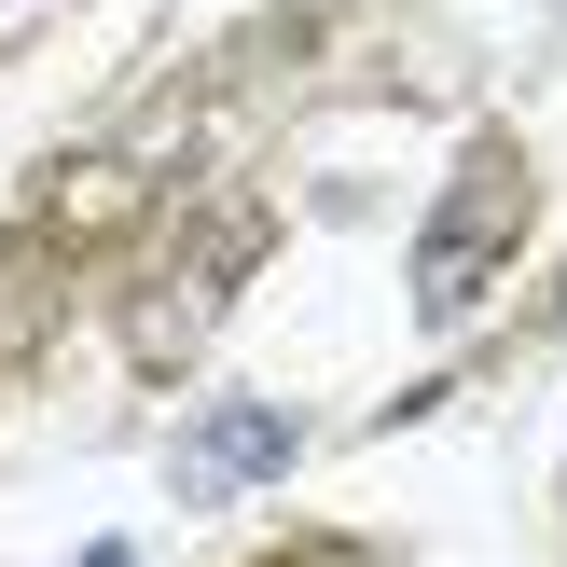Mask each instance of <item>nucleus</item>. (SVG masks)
Listing matches in <instances>:
<instances>
[{"mask_svg": "<svg viewBox=\"0 0 567 567\" xmlns=\"http://www.w3.org/2000/svg\"><path fill=\"white\" fill-rule=\"evenodd\" d=\"M249 264H264V208H208V221H181V249L125 291V360H138V374H194V347L221 332V305H236Z\"/></svg>", "mask_w": 567, "mask_h": 567, "instance_id": "1", "label": "nucleus"}, {"mask_svg": "<svg viewBox=\"0 0 567 567\" xmlns=\"http://www.w3.org/2000/svg\"><path fill=\"white\" fill-rule=\"evenodd\" d=\"M513 236H526V153L513 138H471L457 194H443L430 236H415V319H471V291L513 264Z\"/></svg>", "mask_w": 567, "mask_h": 567, "instance_id": "2", "label": "nucleus"}, {"mask_svg": "<svg viewBox=\"0 0 567 567\" xmlns=\"http://www.w3.org/2000/svg\"><path fill=\"white\" fill-rule=\"evenodd\" d=\"M291 415H277V402H208V415H194V430H181V457H166V485H181V498H249V485H277V471H291Z\"/></svg>", "mask_w": 567, "mask_h": 567, "instance_id": "3", "label": "nucleus"}, {"mask_svg": "<svg viewBox=\"0 0 567 567\" xmlns=\"http://www.w3.org/2000/svg\"><path fill=\"white\" fill-rule=\"evenodd\" d=\"M153 166H166L153 138L55 166V194H42V236H55V249H97V236H125V221H138V194H153Z\"/></svg>", "mask_w": 567, "mask_h": 567, "instance_id": "4", "label": "nucleus"}, {"mask_svg": "<svg viewBox=\"0 0 567 567\" xmlns=\"http://www.w3.org/2000/svg\"><path fill=\"white\" fill-rule=\"evenodd\" d=\"M83 567H138V554H125V540H97V554H83Z\"/></svg>", "mask_w": 567, "mask_h": 567, "instance_id": "5", "label": "nucleus"}, {"mask_svg": "<svg viewBox=\"0 0 567 567\" xmlns=\"http://www.w3.org/2000/svg\"><path fill=\"white\" fill-rule=\"evenodd\" d=\"M264 567H347V554H264Z\"/></svg>", "mask_w": 567, "mask_h": 567, "instance_id": "6", "label": "nucleus"}]
</instances>
